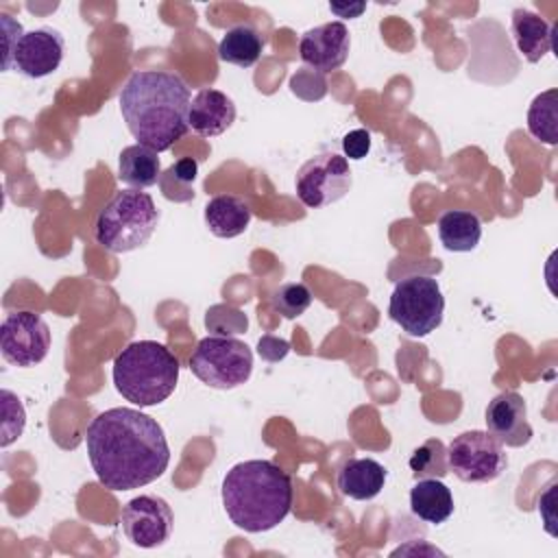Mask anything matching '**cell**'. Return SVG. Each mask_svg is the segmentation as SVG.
Returning <instances> with one entry per match:
<instances>
[{
  "label": "cell",
  "instance_id": "d4e9b609",
  "mask_svg": "<svg viewBox=\"0 0 558 558\" xmlns=\"http://www.w3.org/2000/svg\"><path fill=\"white\" fill-rule=\"evenodd\" d=\"M270 305L283 318H296L312 305V292L305 283H283L272 292Z\"/></svg>",
  "mask_w": 558,
  "mask_h": 558
},
{
  "label": "cell",
  "instance_id": "ba28073f",
  "mask_svg": "<svg viewBox=\"0 0 558 558\" xmlns=\"http://www.w3.org/2000/svg\"><path fill=\"white\" fill-rule=\"evenodd\" d=\"M449 471L462 482L484 484L497 480L506 466L508 456L504 445L488 432L469 429L458 434L447 447Z\"/></svg>",
  "mask_w": 558,
  "mask_h": 558
},
{
  "label": "cell",
  "instance_id": "9c48e42d",
  "mask_svg": "<svg viewBox=\"0 0 558 558\" xmlns=\"http://www.w3.org/2000/svg\"><path fill=\"white\" fill-rule=\"evenodd\" d=\"M353 177L347 157L323 153L307 159L294 179V190L305 207L318 209L340 201L351 190Z\"/></svg>",
  "mask_w": 558,
  "mask_h": 558
},
{
  "label": "cell",
  "instance_id": "ac0fdd59",
  "mask_svg": "<svg viewBox=\"0 0 558 558\" xmlns=\"http://www.w3.org/2000/svg\"><path fill=\"white\" fill-rule=\"evenodd\" d=\"M410 510L425 523H445L453 514V495L440 477H423L410 490Z\"/></svg>",
  "mask_w": 558,
  "mask_h": 558
},
{
  "label": "cell",
  "instance_id": "3957f363",
  "mask_svg": "<svg viewBox=\"0 0 558 558\" xmlns=\"http://www.w3.org/2000/svg\"><path fill=\"white\" fill-rule=\"evenodd\" d=\"M222 506L231 523L257 534L277 527L292 508V480L270 460H244L222 477Z\"/></svg>",
  "mask_w": 558,
  "mask_h": 558
},
{
  "label": "cell",
  "instance_id": "4fadbf2b",
  "mask_svg": "<svg viewBox=\"0 0 558 558\" xmlns=\"http://www.w3.org/2000/svg\"><path fill=\"white\" fill-rule=\"evenodd\" d=\"M351 50V35L342 22H327L301 35L299 54L316 72H333L344 65Z\"/></svg>",
  "mask_w": 558,
  "mask_h": 558
},
{
  "label": "cell",
  "instance_id": "d6986e66",
  "mask_svg": "<svg viewBox=\"0 0 558 558\" xmlns=\"http://www.w3.org/2000/svg\"><path fill=\"white\" fill-rule=\"evenodd\" d=\"M251 207L233 194L214 196L205 205V225L216 238H235L248 229Z\"/></svg>",
  "mask_w": 558,
  "mask_h": 558
},
{
  "label": "cell",
  "instance_id": "44dd1931",
  "mask_svg": "<svg viewBox=\"0 0 558 558\" xmlns=\"http://www.w3.org/2000/svg\"><path fill=\"white\" fill-rule=\"evenodd\" d=\"M438 238L447 251L469 253L482 240V220L466 209H449L438 218Z\"/></svg>",
  "mask_w": 558,
  "mask_h": 558
},
{
  "label": "cell",
  "instance_id": "7a4b0ae2",
  "mask_svg": "<svg viewBox=\"0 0 558 558\" xmlns=\"http://www.w3.org/2000/svg\"><path fill=\"white\" fill-rule=\"evenodd\" d=\"M118 102L137 144L157 153L168 150L190 129V87L177 72L135 70L120 89Z\"/></svg>",
  "mask_w": 558,
  "mask_h": 558
},
{
  "label": "cell",
  "instance_id": "f1b7e54d",
  "mask_svg": "<svg viewBox=\"0 0 558 558\" xmlns=\"http://www.w3.org/2000/svg\"><path fill=\"white\" fill-rule=\"evenodd\" d=\"M0 22H2V33H4V59H2V70H11L13 68V54H15V48L20 44V39L24 37V31H22V24L11 20L9 15H0Z\"/></svg>",
  "mask_w": 558,
  "mask_h": 558
},
{
  "label": "cell",
  "instance_id": "8992f818",
  "mask_svg": "<svg viewBox=\"0 0 558 558\" xmlns=\"http://www.w3.org/2000/svg\"><path fill=\"white\" fill-rule=\"evenodd\" d=\"M445 296L434 277L410 275L397 281L388 314L412 338H425L442 323Z\"/></svg>",
  "mask_w": 558,
  "mask_h": 558
},
{
  "label": "cell",
  "instance_id": "603a6c76",
  "mask_svg": "<svg viewBox=\"0 0 558 558\" xmlns=\"http://www.w3.org/2000/svg\"><path fill=\"white\" fill-rule=\"evenodd\" d=\"M558 89L541 92L527 109V131L534 140L554 146L558 142Z\"/></svg>",
  "mask_w": 558,
  "mask_h": 558
},
{
  "label": "cell",
  "instance_id": "cb8c5ba5",
  "mask_svg": "<svg viewBox=\"0 0 558 558\" xmlns=\"http://www.w3.org/2000/svg\"><path fill=\"white\" fill-rule=\"evenodd\" d=\"M410 469L416 480L447 475L449 473L447 447L440 440H425L418 449H414L410 458Z\"/></svg>",
  "mask_w": 558,
  "mask_h": 558
},
{
  "label": "cell",
  "instance_id": "7402d4cb",
  "mask_svg": "<svg viewBox=\"0 0 558 558\" xmlns=\"http://www.w3.org/2000/svg\"><path fill=\"white\" fill-rule=\"evenodd\" d=\"M264 50V39L251 24H235L231 26L220 44H218V57L225 63L238 65V68H251L259 61Z\"/></svg>",
  "mask_w": 558,
  "mask_h": 558
},
{
  "label": "cell",
  "instance_id": "83f0119b",
  "mask_svg": "<svg viewBox=\"0 0 558 558\" xmlns=\"http://www.w3.org/2000/svg\"><path fill=\"white\" fill-rule=\"evenodd\" d=\"M196 174H198V163H196V159L183 157V159H179L177 163H172V166L168 168V172H166V179H159V181H174L179 187H183V192H185L187 196H192L194 192H190V187H192Z\"/></svg>",
  "mask_w": 558,
  "mask_h": 558
},
{
  "label": "cell",
  "instance_id": "2e32d148",
  "mask_svg": "<svg viewBox=\"0 0 558 558\" xmlns=\"http://www.w3.org/2000/svg\"><path fill=\"white\" fill-rule=\"evenodd\" d=\"M512 39L519 52L530 61L538 63L551 50L554 26L530 9H514L510 17Z\"/></svg>",
  "mask_w": 558,
  "mask_h": 558
},
{
  "label": "cell",
  "instance_id": "e0dca14e",
  "mask_svg": "<svg viewBox=\"0 0 558 558\" xmlns=\"http://www.w3.org/2000/svg\"><path fill=\"white\" fill-rule=\"evenodd\" d=\"M386 469L373 458H349L338 471V488L344 497L368 501L381 493Z\"/></svg>",
  "mask_w": 558,
  "mask_h": 558
},
{
  "label": "cell",
  "instance_id": "7c38bea8",
  "mask_svg": "<svg viewBox=\"0 0 558 558\" xmlns=\"http://www.w3.org/2000/svg\"><path fill=\"white\" fill-rule=\"evenodd\" d=\"M63 52V35L57 28L41 26L24 33L13 54V68L28 78H44L61 65Z\"/></svg>",
  "mask_w": 558,
  "mask_h": 558
},
{
  "label": "cell",
  "instance_id": "ffe728a7",
  "mask_svg": "<svg viewBox=\"0 0 558 558\" xmlns=\"http://www.w3.org/2000/svg\"><path fill=\"white\" fill-rule=\"evenodd\" d=\"M118 177L133 190H144L161 179V163L157 150L144 144H131L122 148L118 157Z\"/></svg>",
  "mask_w": 558,
  "mask_h": 558
},
{
  "label": "cell",
  "instance_id": "4dcf8cb0",
  "mask_svg": "<svg viewBox=\"0 0 558 558\" xmlns=\"http://www.w3.org/2000/svg\"><path fill=\"white\" fill-rule=\"evenodd\" d=\"M364 7H366V4H364V2H360V4H355V7H353V9H351V7H349V9H347V7H342V4H329V9H331V11H333V13H338V15H340V17H349V15H360V13H362V11H364Z\"/></svg>",
  "mask_w": 558,
  "mask_h": 558
},
{
  "label": "cell",
  "instance_id": "52a82bcc",
  "mask_svg": "<svg viewBox=\"0 0 558 558\" xmlns=\"http://www.w3.org/2000/svg\"><path fill=\"white\" fill-rule=\"evenodd\" d=\"M190 371L198 381L216 390H231L248 381L253 351L231 336H207L190 355Z\"/></svg>",
  "mask_w": 558,
  "mask_h": 558
},
{
  "label": "cell",
  "instance_id": "484cf974",
  "mask_svg": "<svg viewBox=\"0 0 558 558\" xmlns=\"http://www.w3.org/2000/svg\"><path fill=\"white\" fill-rule=\"evenodd\" d=\"M2 447H9L15 438L22 436L24 425H26V412L22 401L11 392V390H2Z\"/></svg>",
  "mask_w": 558,
  "mask_h": 558
},
{
  "label": "cell",
  "instance_id": "f546056e",
  "mask_svg": "<svg viewBox=\"0 0 558 558\" xmlns=\"http://www.w3.org/2000/svg\"><path fill=\"white\" fill-rule=\"evenodd\" d=\"M342 150H344V157H349L353 161L364 159L368 155V150H371V133L366 129L349 131L342 137Z\"/></svg>",
  "mask_w": 558,
  "mask_h": 558
},
{
  "label": "cell",
  "instance_id": "4316f807",
  "mask_svg": "<svg viewBox=\"0 0 558 558\" xmlns=\"http://www.w3.org/2000/svg\"><path fill=\"white\" fill-rule=\"evenodd\" d=\"M205 325L211 331H218L220 336H231V333H240L246 329V316L231 305H214L211 310H207L205 316Z\"/></svg>",
  "mask_w": 558,
  "mask_h": 558
},
{
  "label": "cell",
  "instance_id": "6da1fadb",
  "mask_svg": "<svg viewBox=\"0 0 558 558\" xmlns=\"http://www.w3.org/2000/svg\"><path fill=\"white\" fill-rule=\"evenodd\" d=\"M85 447L98 482L109 490H133L163 475L170 447L163 427L133 408H109L92 418Z\"/></svg>",
  "mask_w": 558,
  "mask_h": 558
},
{
  "label": "cell",
  "instance_id": "5bb4252c",
  "mask_svg": "<svg viewBox=\"0 0 558 558\" xmlns=\"http://www.w3.org/2000/svg\"><path fill=\"white\" fill-rule=\"evenodd\" d=\"M486 427L501 445L523 447L532 440L534 429L527 421V405L519 392H499L488 401Z\"/></svg>",
  "mask_w": 558,
  "mask_h": 558
},
{
  "label": "cell",
  "instance_id": "9a60e30c",
  "mask_svg": "<svg viewBox=\"0 0 558 558\" xmlns=\"http://www.w3.org/2000/svg\"><path fill=\"white\" fill-rule=\"evenodd\" d=\"M235 120V105L233 100L220 89H201L192 102L187 122L194 133L201 137H216L222 135Z\"/></svg>",
  "mask_w": 558,
  "mask_h": 558
},
{
  "label": "cell",
  "instance_id": "5b68a950",
  "mask_svg": "<svg viewBox=\"0 0 558 558\" xmlns=\"http://www.w3.org/2000/svg\"><path fill=\"white\" fill-rule=\"evenodd\" d=\"M159 209L148 192L120 190L100 209L94 238L109 253H129L142 248L155 233Z\"/></svg>",
  "mask_w": 558,
  "mask_h": 558
},
{
  "label": "cell",
  "instance_id": "30bf717a",
  "mask_svg": "<svg viewBox=\"0 0 558 558\" xmlns=\"http://www.w3.org/2000/svg\"><path fill=\"white\" fill-rule=\"evenodd\" d=\"M48 349L50 327L39 314L22 310L9 314L2 320L0 351L9 364L17 368H31L48 355Z\"/></svg>",
  "mask_w": 558,
  "mask_h": 558
},
{
  "label": "cell",
  "instance_id": "277c9868",
  "mask_svg": "<svg viewBox=\"0 0 558 558\" xmlns=\"http://www.w3.org/2000/svg\"><path fill=\"white\" fill-rule=\"evenodd\" d=\"M179 357L157 340H135L113 357V386L131 403H163L179 381Z\"/></svg>",
  "mask_w": 558,
  "mask_h": 558
},
{
  "label": "cell",
  "instance_id": "8fae6325",
  "mask_svg": "<svg viewBox=\"0 0 558 558\" xmlns=\"http://www.w3.org/2000/svg\"><path fill=\"white\" fill-rule=\"evenodd\" d=\"M120 523L135 547L153 549L170 538L174 514L166 499L157 495H140L122 506Z\"/></svg>",
  "mask_w": 558,
  "mask_h": 558
}]
</instances>
